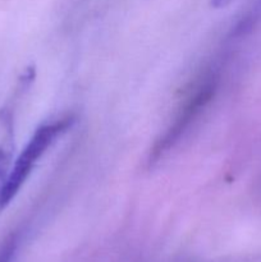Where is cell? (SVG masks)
Wrapping results in <instances>:
<instances>
[{"instance_id":"cell-1","label":"cell","mask_w":261,"mask_h":262,"mask_svg":"<svg viewBox=\"0 0 261 262\" xmlns=\"http://www.w3.org/2000/svg\"><path fill=\"white\" fill-rule=\"evenodd\" d=\"M71 124V120L64 119L58 122L50 123V124L41 125L31 140L28 141L26 147L19 154L18 159L15 160L12 170L4 179L2 189H0V210L4 209L9 205L15 197V194L19 192L22 186L25 184L26 179L30 176L32 169L35 168L36 163L41 159V156L46 152L49 147L53 145L54 141L66 132L68 125Z\"/></svg>"},{"instance_id":"cell-2","label":"cell","mask_w":261,"mask_h":262,"mask_svg":"<svg viewBox=\"0 0 261 262\" xmlns=\"http://www.w3.org/2000/svg\"><path fill=\"white\" fill-rule=\"evenodd\" d=\"M215 92V81L212 77H206L200 81L193 90H191L188 96L184 99L173 124L166 129L163 137L155 143L154 150L151 151V158L156 160L164 154L168 152L170 147H173L181 136L189 128L191 123L200 115V113L206 107Z\"/></svg>"},{"instance_id":"cell-3","label":"cell","mask_w":261,"mask_h":262,"mask_svg":"<svg viewBox=\"0 0 261 262\" xmlns=\"http://www.w3.org/2000/svg\"><path fill=\"white\" fill-rule=\"evenodd\" d=\"M18 248V237L15 234L9 235L0 246V262H13Z\"/></svg>"},{"instance_id":"cell-4","label":"cell","mask_w":261,"mask_h":262,"mask_svg":"<svg viewBox=\"0 0 261 262\" xmlns=\"http://www.w3.org/2000/svg\"><path fill=\"white\" fill-rule=\"evenodd\" d=\"M234 2L235 0H210V4L215 9H222V8L228 7V5H230Z\"/></svg>"},{"instance_id":"cell-5","label":"cell","mask_w":261,"mask_h":262,"mask_svg":"<svg viewBox=\"0 0 261 262\" xmlns=\"http://www.w3.org/2000/svg\"><path fill=\"white\" fill-rule=\"evenodd\" d=\"M4 168H3V165L0 164V189H2L3 183H4Z\"/></svg>"}]
</instances>
